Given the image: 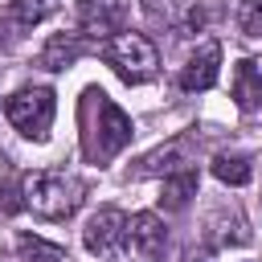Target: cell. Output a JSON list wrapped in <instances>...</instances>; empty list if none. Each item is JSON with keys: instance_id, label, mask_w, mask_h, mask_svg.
<instances>
[{"instance_id": "e0dca14e", "label": "cell", "mask_w": 262, "mask_h": 262, "mask_svg": "<svg viewBox=\"0 0 262 262\" xmlns=\"http://www.w3.org/2000/svg\"><path fill=\"white\" fill-rule=\"evenodd\" d=\"M12 37H16V29H12V20L0 12V49H8V45H12Z\"/></svg>"}, {"instance_id": "8992f818", "label": "cell", "mask_w": 262, "mask_h": 262, "mask_svg": "<svg viewBox=\"0 0 262 262\" xmlns=\"http://www.w3.org/2000/svg\"><path fill=\"white\" fill-rule=\"evenodd\" d=\"M82 242H86L90 254L115 258V254L123 250V242H127V213H119V209H98V213L86 221Z\"/></svg>"}, {"instance_id": "3957f363", "label": "cell", "mask_w": 262, "mask_h": 262, "mask_svg": "<svg viewBox=\"0 0 262 262\" xmlns=\"http://www.w3.org/2000/svg\"><path fill=\"white\" fill-rule=\"evenodd\" d=\"M53 111H57V102H53L49 86H29V90H16L12 98H4V115L25 139H45L53 127Z\"/></svg>"}, {"instance_id": "30bf717a", "label": "cell", "mask_w": 262, "mask_h": 262, "mask_svg": "<svg viewBox=\"0 0 262 262\" xmlns=\"http://www.w3.org/2000/svg\"><path fill=\"white\" fill-rule=\"evenodd\" d=\"M233 102H237V111H246V115L262 111V70H258V61H250V57H242L237 70H233Z\"/></svg>"}, {"instance_id": "8fae6325", "label": "cell", "mask_w": 262, "mask_h": 262, "mask_svg": "<svg viewBox=\"0 0 262 262\" xmlns=\"http://www.w3.org/2000/svg\"><path fill=\"white\" fill-rule=\"evenodd\" d=\"M82 53H86V41H82L78 33H53V37L45 41V49H41V66H45V70H66V66H74Z\"/></svg>"}, {"instance_id": "5bb4252c", "label": "cell", "mask_w": 262, "mask_h": 262, "mask_svg": "<svg viewBox=\"0 0 262 262\" xmlns=\"http://www.w3.org/2000/svg\"><path fill=\"white\" fill-rule=\"evenodd\" d=\"M213 176L221 180V184H233V188H242V184H250V176H254V168H250V160L242 156V151H221V156H213Z\"/></svg>"}, {"instance_id": "6da1fadb", "label": "cell", "mask_w": 262, "mask_h": 262, "mask_svg": "<svg viewBox=\"0 0 262 262\" xmlns=\"http://www.w3.org/2000/svg\"><path fill=\"white\" fill-rule=\"evenodd\" d=\"M20 196H25V209H33L37 217L45 221H66L70 213H78L82 196H86V184L70 172H57V168H45V172H29L25 184H20Z\"/></svg>"}, {"instance_id": "4fadbf2b", "label": "cell", "mask_w": 262, "mask_h": 262, "mask_svg": "<svg viewBox=\"0 0 262 262\" xmlns=\"http://www.w3.org/2000/svg\"><path fill=\"white\" fill-rule=\"evenodd\" d=\"M49 12H53V0H8V8H4V16L12 20V29H16V33H25V29L41 25Z\"/></svg>"}, {"instance_id": "ba28073f", "label": "cell", "mask_w": 262, "mask_h": 262, "mask_svg": "<svg viewBox=\"0 0 262 262\" xmlns=\"http://www.w3.org/2000/svg\"><path fill=\"white\" fill-rule=\"evenodd\" d=\"M164 246H168V229H164V221L156 213H131L127 217V242H123V250H131L139 262H156L164 254Z\"/></svg>"}, {"instance_id": "9a60e30c", "label": "cell", "mask_w": 262, "mask_h": 262, "mask_svg": "<svg viewBox=\"0 0 262 262\" xmlns=\"http://www.w3.org/2000/svg\"><path fill=\"white\" fill-rule=\"evenodd\" d=\"M16 254H20L25 262H66V250H61L57 242L37 237V233H20V237H16Z\"/></svg>"}, {"instance_id": "7a4b0ae2", "label": "cell", "mask_w": 262, "mask_h": 262, "mask_svg": "<svg viewBox=\"0 0 262 262\" xmlns=\"http://www.w3.org/2000/svg\"><path fill=\"white\" fill-rule=\"evenodd\" d=\"M102 61H106L127 86H139V82L156 78V70H160V49H156L143 33H115L111 41H102Z\"/></svg>"}, {"instance_id": "52a82bcc", "label": "cell", "mask_w": 262, "mask_h": 262, "mask_svg": "<svg viewBox=\"0 0 262 262\" xmlns=\"http://www.w3.org/2000/svg\"><path fill=\"white\" fill-rule=\"evenodd\" d=\"M192 151H196V131H184V135L168 139L164 147L147 151L135 164V176H172V172H184L192 164Z\"/></svg>"}, {"instance_id": "9c48e42d", "label": "cell", "mask_w": 262, "mask_h": 262, "mask_svg": "<svg viewBox=\"0 0 262 262\" xmlns=\"http://www.w3.org/2000/svg\"><path fill=\"white\" fill-rule=\"evenodd\" d=\"M217 70H221V45H217V41L196 45V53L188 57V66L180 70V90H188V94L209 90V86L217 82Z\"/></svg>"}, {"instance_id": "7c38bea8", "label": "cell", "mask_w": 262, "mask_h": 262, "mask_svg": "<svg viewBox=\"0 0 262 262\" xmlns=\"http://www.w3.org/2000/svg\"><path fill=\"white\" fill-rule=\"evenodd\" d=\"M192 196H196V172H192V168L164 176V188H160V205H164L168 213H180V209H184Z\"/></svg>"}, {"instance_id": "5b68a950", "label": "cell", "mask_w": 262, "mask_h": 262, "mask_svg": "<svg viewBox=\"0 0 262 262\" xmlns=\"http://www.w3.org/2000/svg\"><path fill=\"white\" fill-rule=\"evenodd\" d=\"M123 0H78V37L111 41L115 33H123Z\"/></svg>"}, {"instance_id": "277c9868", "label": "cell", "mask_w": 262, "mask_h": 262, "mask_svg": "<svg viewBox=\"0 0 262 262\" xmlns=\"http://www.w3.org/2000/svg\"><path fill=\"white\" fill-rule=\"evenodd\" d=\"M90 94V102L98 106V143L90 147V156L94 160H111V156H119L127 143H131V119L102 94V90H86Z\"/></svg>"}, {"instance_id": "2e32d148", "label": "cell", "mask_w": 262, "mask_h": 262, "mask_svg": "<svg viewBox=\"0 0 262 262\" xmlns=\"http://www.w3.org/2000/svg\"><path fill=\"white\" fill-rule=\"evenodd\" d=\"M237 29L246 37H262V0H237Z\"/></svg>"}]
</instances>
